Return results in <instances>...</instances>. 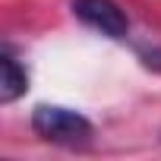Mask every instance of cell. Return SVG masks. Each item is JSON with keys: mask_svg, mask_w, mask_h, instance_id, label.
I'll list each match as a JSON object with an SVG mask.
<instances>
[{"mask_svg": "<svg viewBox=\"0 0 161 161\" xmlns=\"http://www.w3.org/2000/svg\"><path fill=\"white\" fill-rule=\"evenodd\" d=\"M32 130L44 142L66 145V148L92 142V133H95V126L86 114H79L73 108H60V104H38L32 114Z\"/></svg>", "mask_w": 161, "mask_h": 161, "instance_id": "6da1fadb", "label": "cell"}, {"mask_svg": "<svg viewBox=\"0 0 161 161\" xmlns=\"http://www.w3.org/2000/svg\"><path fill=\"white\" fill-rule=\"evenodd\" d=\"M73 13L104 38H126L130 32V19L114 0H73Z\"/></svg>", "mask_w": 161, "mask_h": 161, "instance_id": "7a4b0ae2", "label": "cell"}, {"mask_svg": "<svg viewBox=\"0 0 161 161\" xmlns=\"http://www.w3.org/2000/svg\"><path fill=\"white\" fill-rule=\"evenodd\" d=\"M29 89V73L19 66V60L13 54L0 57V104H13L16 98H22Z\"/></svg>", "mask_w": 161, "mask_h": 161, "instance_id": "3957f363", "label": "cell"}]
</instances>
